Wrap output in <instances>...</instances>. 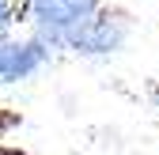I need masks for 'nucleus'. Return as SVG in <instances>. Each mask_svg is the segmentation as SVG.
I'll return each instance as SVG.
<instances>
[{"label":"nucleus","mask_w":159,"mask_h":155,"mask_svg":"<svg viewBox=\"0 0 159 155\" xmlns=\"http://www.w3.org/2000/svg\"><path fill=\"white\" fill-rule=\"evenodd\" d=\"M42 49L38 46H0V80H19L38 68Z\"/></svg>","instance_id":"1"},{"label":"nucleus","mask_w":159,"mask_h":155,"mask_svg":"<svg viewBox=\"0 0 159 155\" xmlns=\"http://www.w3.org/2000/svg\"><path fill=\"white\" fill-rule=\"evenodd\" d=\"M95 8V0H34V11L42 23H80Z\"/></svg>","instance_id":"2"},{"label":"nucleus","mask_w":159,"mask_h":155,"mask_svg":"<svg viewBox=\"0 0 159 155\" xmlns=\"http://www.w3.org/2000/svg\"><path fill=\"white\" fill-rule=\"evenodd\" d=\"M19 125V113L15 110H0V132H8V129H15Z\"/></svg>","instance_id":"3"},{"label":"nucleus","mask_w":159,"mask_h":155,"mask_svg":"<svg viewBox=\"0 0 159 155\" xmlns=\"http://www.w3.org/2000/svg\"><path fill=\"white\" fill-rule=\"evenodd\" d=\"M0 155H27V151H19V148H8V144H0Z\"/></svg>","instance_id":"4"},{"label":"nucleus","mask_w":159,"mask_h":155,"mask_svg":"<svg viewBox=\"0 0 159 155\" xmlns=\"http://www.w3.org/2000/svg\"><path fill=\"white\" fill-rule=\"evenodd\" d=\"M4 23H8V4L0 0V27H4Z\"/></svg>","instance_id":"5"}]
</instances>
